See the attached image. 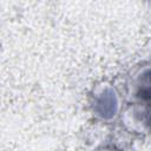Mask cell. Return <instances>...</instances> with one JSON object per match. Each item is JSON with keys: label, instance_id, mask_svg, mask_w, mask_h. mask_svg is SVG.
<instances>
[{"label": "cell", "instance_id": "3", "mask_svg": "<svg viewBox=\"0 0 151 151\" xmlns=\"http://www.w3.org/2000/svg\"><path fill=\"white\" fill-rule=\"evenodd\" d=\"M140 113V122L143 123L144 127L149 132H151V106H145Z\"/></svg>", "mask_w": 151, "mask_h": 151}, {"label": "cell", "instance_id": "4", "mask_svg": "<svg viewBox=\"0 0 151 151\" xmlns=\"http://www.w3.org/2000/svg\"><path fill=\"white\" fill-rule=\"evenodd\" d=\"M143 1H145V2H147L149 5H151V0H143Z\"/></svg>", "mask_w": 151, "mask_h": 151}, {"label": "cell", "instance_id": "1", "mask_svg": "<svg viewBox=\"0 0 151 151\" xmlns=\"http://www.w3.org/2000/svg\"><path fill=\"white\" fill-rule=\"evenodd\" d=\"M90 107L92 113L103 122L114 119L120 109L117 91L110 85L99 87L91 96Z\"/></svg>", "mask_w": 151, "mask_h": 151}, {"label": "cell", "instance_id": "2", "mask_svg": "<svg viewBox=\"0 0 151 151\" xmlns=\"http://www.w3.org/2000/svg\"><path fill=\"white\" fill-rule=\"evenodd\" d=\"M126 92L136 105L151 106V65L137 67L126 83Z\"/></svg>", "mask_w": 151, "mask_h": 151}]
</instances>
